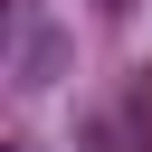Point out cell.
I'll return each mask as SVG.
<instances>
[{"instance_id":"6da1fadb","label":"cell","mask_w":152,"mask_h":152,"mask_svg":"<svg viewBox=\"0 0 152 152\" xmlns=\"http://www.w3.org/2000/svg\"><path fill=\"white\" fill-rule=\"evenodd\" d=\"M10 152H28V142H10Z\"/></svg>"}]
</instances>
